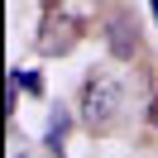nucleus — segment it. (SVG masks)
Instances as JSON below:
<instances>
[{
    "instance_id": "1",
    "label": "nucleus",
    "mask_w": 158,
    "mask_h": 158,
    "mask_svg": "<svg viewBox=\"0 0 158 158\" xmlns=\"http://www.w3.org/2000/svg\"><path fill=\"white\" fill-rule=\"evenodd\" d=\"M120 110H125V86H120L110 72H91L86 86H81V101H77L81 125L96 129V134H106V129H115Z\"/></svg>"
},
{
    "instance_id": "2",
    "label": "nucleus",
    "mask_w": 158,
    "mask_h": 158,
    "mask_svg": "<svg viewBox=\"0 0 158 158\" xmlns=\"http://www.w3.org/2000/svg\"><path fill=\"white\" fill-rule=\"evenodd\" d=\"M77 39H81V24L72 19V15H58V10H53L48 19H43V29H39V53H48V58L72 53Z\"/></svg>"
},
{
    "instance_id": "3",
    "label": "nucleus",
    "mask_w": 158,
    "mask_h": 158,
    "mask_svg": "<svg viewBox=\"0 0 158 158\" xmlns=\"http://www.w3.org/2000/svg\"><path fill=\"white\" fill-rule=\"evenodd\" d=\"M106 43H110V53H115V58L129 62V58L139 53V29H134V19H129V15H115V19H110Z\"/></svg>"
},
{
    "instance_id": "4",
    "label": "nucleus",
    "mask_w": 158,
    "mask_h": 158,
    "mask_svg": "<svg viewBox=\"0 0 158 158\" xmlns=\"http://www.w3.org/2000/svg\"><path fill=\"white\" fill-rule=\"evenodd\" d=\"M15 81H19L24 91H34V96H43V77L39 72H15Z\"/></svg>"
},
{
    "instance_id": "5",
    "label": "nucleus",
    "mask_w": 158,
    "mask_h": 158,
    "mask_svg": "<svg viewBox=\"0 0 158 158\" xmlns=\"http://www.w3.org/2000/svg\"><path fill=\"white\" fill-rule=\"evenodd\" d=\"M148 10H153V19H158V0H148Z\"/></svg>"
},
{
    "instance_id": "6",
    "label": "nucleus",
    "mask_w": 158,
    "mask_h": 158,
    "mask_svg": "<svg viewBox=\"0 0 158 158\" xmlns=\"http://www.w3.org/2000/svg\"><path fill=\"white\" fill-rule=\"evenodd\" d=\"M148 115H153V125H158V101H153V110H148Z\"/></svg>"
}]
</instances>
